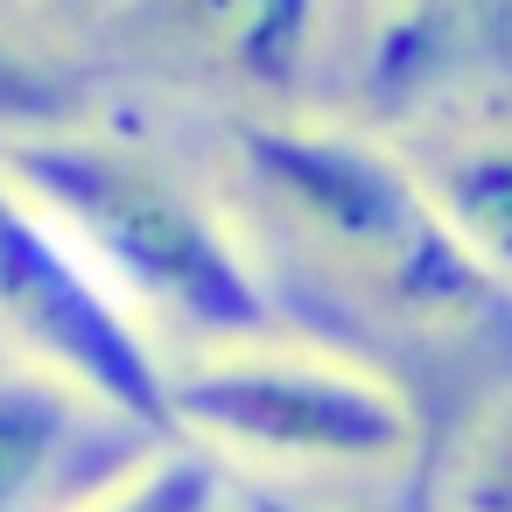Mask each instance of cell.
Returning <instances> with one entry per match:
<instances>
[{
    "label": "cell",
    "mask_w": 512,
    "mask_h": 512,
    "mask_svg": "<svg viewBox=\"0 0 512 512\" xmlns=\"http://www.w3.org/2000/svg\"><path fill=\"white\" fill-rule=\"evenodd\" d=\"M232 176V204L260 211L246 239L274 232L295 267H309L316 288H330L358 316L414 330L428 344H512V295L484 281L477 260L449 239L400 141L309 106L253 113L232 120Z\"/></svg>",
    "instance_id": "cell-1"
},
{
    "label": "cell",
    "mask_w": 512,
    "mask_h": 512,
    "mask_svg": "<svg viewBox=\"0 0 512 512\" xmlns=\"http://www.w3.org/2000/svg\"><path fill=\"white\" fill-rule=\"evenodd\" d=\"M0 176L85 253L169 358L288 330L246 218L183 162L106 127L43 120L0 134Z\"/></svg>",
    "instance_id": "cell-2"
},
{
    "label": "cell",
    "mask_w": 512,
    "mask_h": 512,
    "mask_svg": "<svg viewBox=\"0 0 512 512\" xmlns=\"http://www.w3.org/2000/svg\"><path fill=\"white\" fill-rule=\"evenodd\" d=\"M169 435L281 484H407L428 463L414 393L365 351L302 330L169 358Z\"/></svg>",
    "instance_id": "cell-3"
},
{
    "label": "cell",
    "mask_w": 512,
    "mask_h": 512,
    "mask_svg": "<svg viewBox=\"0 0 512 512\" xmlns=\"http://www.w3.org/2000/svg\"><path fill=\"white\" fill-rule=\"evenodd\" d=\"M0 351L22 372L71 386L120 428L169 442V351L8 176H0Z\"/></svg>",
    "instance_id": "cell-4"
},
{
    "label": "cell",
    "mask_w": 512,
    "mask_h": 512,
    "mask_svg": "<svg viewBox=\"0 0 512 512\" xmlns=\"http://www.w3.org/2000/svg\"><path fill=\"white\" fill-rule=\"evenodd\" d=\"M330 0H99L85 43L106 71L183 99L295 113L323 57Z\"/></svg>",
    "instance_id": "cell-5"
},
{
    "label": "cell",
    "mask_w": 512,
    "mask_h": 512,
    "mask_svg": "<svg viewBox=\"0 0 512 512\" xmlns=\"http://www.w3.org/2000/svg\"><path fill=\"white\" fill-rule=\"evenodd\" d=\"M148 435L120 428L71 386L0 358V512H71Z\"/></svg>",
    "instance_id": "cell-6"
},
{
    "label": "cell",
    "mask_w": 512,
    "mask_h": 512,
    "mask_svg": "<svg viewBox=\"0 0 512 512\" xmlns=\"http://www.w3.org/2000/svg\"><path fill=\"white\" fill-rule=\"evenodd\" d=\"M400 155L449 239L477 260L484 281L512 295V113H449L428 134L400 141Z\"/></svg>",
    "instance_id": "cell-7"
},
{
    "label": "cell",
    "mask_w": 512,
    "mask_h": 512,
    "mask_svg": "<svg viewBox=\"0 0 512 512\" xmlns=\"http://www.w3.org/2000/svg\"><path fill=\"white\" fill-rule=\"evenodd\" d=\"M428 512H512V386L491 393L421 463Z\"/></svg>",
    "instance_id": "cell-8"
},
{
    "label": "cell",
    "mask_w": 512,
    "mask_h": 512,
    "mask_svg": "<svg viewBox=\"0 0 512 512\" xmlns=\"http://www.w3.org/2000/svg\"><path fill=\"white\" fill-rule=\"evenodd\" d=\"M71 512H232V470L190 442H148L106 484H92Z\"/></svg>",
    "instance_id": "cell-9"
},
{
    "label": "cell",
    "mask_w": 512,
    "mask_h": 512,
    "mask_svg": "<svg viewBox=\"0 0 512 512\" xmlns=\"http://www.w3.org/2000/svg\"><path fill=\"white\" fill-rule=\"evenodd\" d=\"M365 29H372V71L407 85L442 57L456 15L449 0H365Z\"/></svg>",
    "instance_id": "cell-10"
},
{
    "label": "cell",
    "mask_w": 512,
    "mask_h": 512,
    "mask_svg": "<svg viewBox=\"0 0 512 512\" xmlns=\"http://www.w3.org/2000/svg\"><path fill=\"white\" fill-rule=\"evenodd\" d=\"M246 512H330V505H309V498H288V491H246ZM386 512H428V498H421V470L407 477V498H393Z\"/></svg>",
    "instance_id": "cell-11"
},
{
    "label": "cell",
    "mask_w": 512,
    "mask_h": 512,
    "mask_svg": "<svg viewBox=\"0 0 512 512\" xmlns=\"http://www.w3.org/2000/svg\"><path fill=\"white\" fill-rule=\"evenodd\" d=\"M449 15L463 29H505L512 22V0H449Z\"/></svg>",
    "instance_id": "cell-12"
},
{
    "label": "cell",
    "mask_w": 512,
    "mask_h": 512,
    "mask_svg": "<svg viewBox=\"0 0 512 512\" xmlns=\"http://www.w3.org/2000/svg\"><path fill=\"white\" fill-rule=\"evenodd\" d=\"M36 15H50V22H71V29H85L92 15H99V0H29Z\"/></svg>",
    "instance_id": "cell-13"
}]
</instances>
